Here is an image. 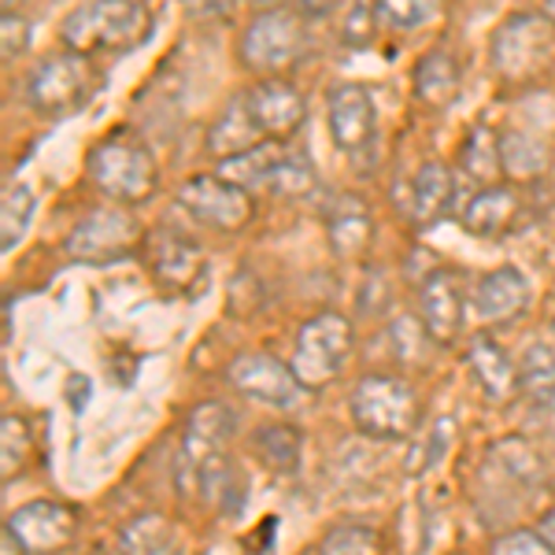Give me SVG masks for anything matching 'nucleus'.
Listing matches in <instances>:
<instances>
[{
    "label": "nucleus",
    "mask_w": 555,
    "mask_h": 555,
    "mask_svg": "<svg viewBox=\"0 0 555 555\" xmlns=\"http://www.w3.org/2000/svg\"><path fill=\"white\" fill-rule=\"evenodd\" d=\"M245 4L259 8V12H267V8H278V0H245Z\"/></svg>",
    "instance_id": "nucleus-42"
},
{
    "label": "nucleus",
    "mask_w": 555,
    "mask_h": 555,
    "mask_svg": "<svg viewBox=\"0 0 555 555\" xmlns=\"http://www.w3.org/2000/svg\"><path fill=\"white\" fill-rule=\"evenodd\" d=\"M311 30L308 20L293 8H267L245 26L237 41V60L248 70L263 78H282V70H293L308 56Z\"/></svg>",
    "instance_id": "nucleus-5"
},
{
    "label": "nucleus",
    "mask_w": 555,
    "mask_h": 555,
    "mask_svg": "<svg viewBox=\"0 0 555 555\" xmlns=\"http://www.w3.org/2000/svg\"><path fill=\"white\" fill-rule=\"evenodd\" d=\"M149 267L152 278L159 282L164 293H190L196 282L204 278V248L193 237L178 234V230H159L149 237Z\"/></svg>",
    "instance_id": "nucleus-16"
},
{
    "label": "nucleus",
    "mask_w": 555,
    "mask_h": 555,
    "mask_svg": "<svg viewBox=\"0 0 555 555\" xmlns=\"http://www.w3.org/2000/svg\"><path fill=\"white\" fill-rule=\"evenodd\" d=\"M489 60L504 82H537L555 67V23L544 12L507 15L489 38Z\"/></svg>",
    "instance_id": "nucleus-4"
},
{
    "label": "nucleus",
    "mask_w": 555,
    "mask_h": 555,
    "mask_svg": "<svg viewBox=\"0 0 555 555\" xmlns=\"http://www.w3.org/2000/svg\"><path fill=\"white\" fill-rule=\"evenodd\" d=\"M467 363L478 378L481 392L496 404H504L507 397H515L518 389V366L507 360V352L492 337H470L467 345Z\"/></svg>",
    "instance_id": "nucleus-23"
},
{
    "label": "nucleus",
    "mask_w": 555,
    "mask_h": 555,
    "mask_svg": "<svg viewBox=\"0 0 555 555\" xmlns=\"http://www.w3.org/2000/svg\"><path fill=\"white\" fill-rule=\"evenodd\" d=\"M470 300L481 322H512L530 304V282L518 267H496L474 285Z\"/></svg>",
    "instance_id": "nucleus-17"
},
{
    "label": "nucleus",
    "mask_w": 555,
    "mask_h": 555,
    "mask_svg": "<svg viewBox=\"0 0 555 555\" xmlns=\"http://www.w3.org/2000/svg\"><path fill=\"white\" fill-rule=\"evenodd\" d=\"M518 389L533 404L555 400V352L548 345H530L522 352V360H518Z\"/></svg>",
    "instance_id": "nucleus-28"
},
{
    "label": "nucleus",
    "mask_w": 555,
    "mask_h": 555,
    "mask_svg": "<svg viewBox=\"0 0 555 555\" xmlns=\"http://www.w3.org/2000/svg\"><path fill=\"white\" fill-rule=\"evenodd\" d=\"M537 533H541L544 541H548L552 548H555V512H548V515L541 518V526H537Z\"/></svg>",
    "instance_id": "nucleus-41"
},
{
    "label": "nucleus",
    "mask_w": 555,
    "mask_h": 555,
    "mask_svg": "<svg viewBox=\"0 0 555 555\" xmlns=\"http://www.w3.org/2000/svg\"><path fill=\"white\" fill-rule=\"evenodd\" d=\"M237 415L222 400H208L190 415L185 441L178 452V486L185 496L215 500L230 481V441H234Z\"/></svg>",
    "instance_id": "nucleus-1"
},
{
    "label": "nucleus",
    "mask_w": 555,
    "mask_h": 555,
    "mask_svg": "<svg viewBox=\"0 0 555 555\" xmlns=\"http://www.w3.org/2000/svg\"><path fill=\"white\" fill-rule=\"evenodd\" d=\"M500 156H504V178L518 185H533L548 175L552 152L541 138L526 130H507L500 133Z\"/></svg>",
    "instance_id": "nucleus-24"
},
{
    "label": "nucleus",
    "mask_w": 555,
    "mask_h": 555,
    "mask_svg": "<svg viewBox=\"0 0 555 555\" xmlns=\"http://www.w3.org/2000/svg\"><path fill=\"white\" fill-rule=\"evenodd\" d=\"M152 30L156 20L145 0H93L60 23V41L78 56H101V52L119 56V52L141 49Z\"/></svg>",
    "instance_id": "nucleus-2"
},
{
    "label": "nucleus",
    "mask_w": 555,
    "mask_h": 555,
    "mask_svg": "<svg viewBox=\"0 0 555 555\" xmlns=\"http://www.w3.org/2000/svg\"><path fill=\"white\" fill-rule=\"evenodd\" d=\"M230 382L234 389H241L245 397L259 400V404H271V408H293L300 400L304 385L293 374L289 363L274 360L267 352H241L230 360Z\"/></svg>",
    "instance_id": "nucleus-13"
},
{
    "label": "nucleus",
    "mask_w": 555,
    "mask_h": 555,
    "mask_svg": "<svg viewBox=\"0 0 555 555\" xmlns=\"http://www.w3.org/2000/svg\"><path fill=\"white\" fill-rule=\"evenodd\" d=\"M23 8V0H4V12H20Z\"/></svg>",
    "instance_id": "nucleus-44"
},
{
    "label": "nucleus",
    "mask_w": 555,
    "mask_h": 555,
    "mask_svg": "<svg viewBox=\"0 0 555 555\" xmlns=\"http://www.w3.org/2000/svg\"><path fill=\"white\" fill-rule=\"evenodd\" d=\"M34 208H38V196H34L30 185H8L4 201H0V245L4 253H12L15 245L26 237L34 219Z\"/></svg>",
    "instance_id": "nucleus-29"
},
{
    "label": "nucleus",
    "mask_w": 555,
    "mask_h": 555,
    "mask_svg": "<svg viewBox=\"0 0 555 555\" xmlns=\"http://www.w3.org/2000/svg\"><path fill=\"white\" fill-rule=\"evenodd\" d=\"M326 122L334 145L352 159H363L378 138V107H374L371 89L360 82L334 86L326 96Z\"/></svg>",
    "instance_id": "nucleus-11"
},
{
    "label": "nucleus",
    "mask_w": 555,
    "mask_h": 555,
    "mask_svg": "<svg viewBox=\"0 0 555 555\" xmlns=\"http://www.w3.org/2000/svg\"><path fill=\"white\" fill-rule=\"evenodd\" d=\"M0 437H4V478H12V474L26 463V455H30V429H26L23 418L4 415Z\"/></svg>",
    "instance_id": "nucleus-36"
},
{
    "label": "nucleus",
    "mask_w": 555,
    "mask_h": 555,
    "mask_svg": "<svg viewBox=\"0 0 555 555\" xmlns=\"http://www.w3.org/2000/svg\"><path fill=\"white\" fill-rule=\"evenodd\" d=\"M463 89V64L449 49H434L415 67V96L426 107H449Z\"/></svg>",
    "instance_id": "nucleus-21"
},
{
    "label": "nucleus",
    "mask_w": 555,
    "mask_h": 555,
    "mask_svg": "<svg viewBox=\"0 0 555 555\" xmlns=\"http://www.w3.org/2000/svg\"><path fill=\"white\" fill-rule=\"evenodd\" d=\"M492 455L500 460V467L507 470V478L518 481V486L526 489H537L544 481V467L541 460H537V452L530 449L526 441H500Z\"/></svg>",
    "instance_id": "nucleus-33"
},
{
    "label": "nucleus",
    "mask_w": 555,
    "mask_h": 555,
    "mask_svg": "<svg viewBox=\"0 0 555 555\" xmlns=\"http://www.w3.org/2000/svg\"><path fill=\"white\" fill-rule=\"evenodd\" d=\"M15 537L20 552L26 555H52L67 548L75 537V512L56 500H34V504L20 507L4 526Z\"/></svg>",
    "instance_id": "nucleus-15"
},
{
    "label": "nucleus",
    "mask_w": 555,
    "mask_h": 555,
    "mask_svg": "<svg viewBox=\"0 0 555 555\" xmlns=\"http://www.w3.org/2000/svg\"><path fill=\"white\" fill-rule=\"evenodd\" d=\"M541 4H544V15H548V20L555 23V0H541Z\"/></svg>",
    "instance_id": "nucleus-43"
},
{
    "label": "nucleus",
    "mask_w": 555,
    "mask_h": 555,
    "mask_svg": "<svg viewBox=\"0 0 555 555\" xmlns=\"http://www.w3.org/2000/svg\"><path fill=\"white\" fill-rule=\"evenodd\" d=\"M455 201V178L441 159H426L411 178V219L418 227H437Z\"/></svg>",
    "instance_id": "nucleus-20"
},
{
    "label": "nucleus",
    "mask_w": 555,
    "mask_h": 555,
    "mask_svg": "<svg viewBox=\"0 0 555 555\" xmlns=\"http://www.w3.org/2000/svg\"><path fill=\"white\" fill-rule=\"evenodd\" d=\"M86 171L96 190L122 208L149 204L159 190L156 156L133 130H115L96 141L86 156Z\"/></svg>",
    "instance_id": "nucleus-3"
},
{
    "label": "nucleus",
    "mask_w": 555,
    "mask_h": 555,
    "mask_svg": "<svg viewBox=\"0 0 555 555\" xmlns=\"http://www.w3.org/2000/svg\"><path fill=\"white\" fill-rule=\"evenodd\" d=\"M182 8L193 20H227L237 8V0H182Z\"/></svg>",
    "instance_id": "nucleus-40"
},
{
    "label": "nucleus",
    "mask_w": 555,
    "mask_h": 555,
    "mask_svg": "<svg viewBox=\"0 0 555 555\" xmlns=\"http://www.w3.org/2000/svg\"><path fill=\"white\" fill-rule=\"evenodd\" d=\"M0 34H4V64H12V60H20L26 52V44H30V23L20 12H4Z\"/></svg>",
    "instance_id": "nucleus-38"
},
{
    "label": "nucleus",
    "mask_w": 555,
    "mask_h": 555,
    "mask_svg": "<svg viewBox=\"0 0 555 555\" xmlns=\"http://www.w3.org/2000/svg\"><path fill=\"white\" fill-rule=\"evenodd\" d=\"M259 145H267V138L259 133L253 112H248L245 93H241L222 107V115L208 130V152L219 159H230V156H241V152H253Z\"/></svg>",
    "instance_id": "nucleus-22"
},
{
    "label": "nucleus",
    "mask_w": 555,
    "mask_h": 555,
    "mask_svg": "<svg viewBox=\"0 0 555 555\" xmlns=\"http://www.w3.org/2000/svg\"><path fill=\"white\" fill-rule=\"evenodd\" d=\"M178 208L193 215L196 222L222 234H237L256 219V201L248 196L245 185L230 182L222 175H193L178 185Z\"/></svg>",
    "instance_id": "nucleus-9"
},
{
    "label": "nucleus",
    "mask_w": 555,
    "mask_h": 555,
    "mask_svg": "<svg viewBox=\"0 0 555 555\" xmlns=\"http://www.w3.org/2000/svg\"><path fill=\"white\" fill-rule=\"evenodd\" d=\"M418 319H423V326L437 345H452L463 334V322H467L463 274H455L452 267L426 271L423 285H418Z\"/></svg>",
    "instance_id": "nucleus-12"
},
{
    "label": "nucleus",
    "mask_w": 555,
    "mask_h": 555,
    "mask_svg": "<svg viewBox=\"0 0 555 555\" xmlns=\"http://www.w3.org/2000/svg\"><path fill=\"white\" fill-rule=\"evenodd\" d=\"M449 441H452V423H449V418H441V423L429 426V441H426V449H423V463H418V470L434 467V463L444 455V449H449Z\"/></svg>",
    "instance_id": "nucleus-39"
},
{
    "label": "nucleus",
    "mask_w": 555,
    "mask_h": 555,
    "mask_svg": "<svg viewBox=\"0 0 555 555\" xmlns=\"http://www.w3.org/2000/svg\"><path fill=\"white\" fill-rule=\"evenodd\" d=\"M441 4L444 0H378V15L392 30H418L441 15Z\"/></svg>",
    "instance_id": "nucleus-34"
},
{
    "label": "nucleus",
    "mask_w": 555,
    "mask_h": 555,
    "mask_svg": "<svg viewBox=\"0 0 555 555\" xmlns=\"http://www.w3.org/2000/svg\"><path fill=\"white\" fill-rule=\"evenodd\" d=\"M378 0H352V8L345 12L341 34L348 44H371L378 34Z\"/></svg>",
    "instance_id": "nucleus-35"
},
{
    "label": "nucleus",
    "mask_w": 555,
    "mask_h": 555,
    "mask_svg": "<svg viewBox=\"0 0 555 555\" xmlns=\"http://www.w3.org/2000/svg\"><path fill=\"white\" fill-rule=\"evenodd\" d=\"M489 555H555V548L537 530H512L489 544Z\"/></svg>",
    "instance_id": "nucleus-37"
},
{
    "label": "nucleus",
    "mask_w": 555,
    "mask_h": 555,
    "mask_svg": "<svg viewBox=\"0 0 555 555\" xmlns=\"http://www.w3.org/2000/svg\"><path fill=\"white\" fill-rule=\"evenodd\" d=\"M522 219V196L507 185H486L474 201L463 208V230L474 237H507Z\"/></svg>",
    "instance_id": "nucleus-18"
},
{
    "label": "nucleus",
    "mask_w": 555,
    "mask_h": 555,
    "mask_svg": "<svg viewBox=\"0 0 555 555\" xmlns=\"http://www.w3.org/2000/svg\"><path fill=\"white\" fill-rule=\"evenodd\" d=\"M326 237L337 259H363L374 245V219L360 196H341L326 208Z\"/></svg>",
    "instance_id": "nucleus-19"
},
{
    "label": "nucleus",
    "mask_w": 555,
    "mask_h": 555,
    "mask_svg": "<svg viewBox=\"0 0 555 555\" xmlns=\"http://www.w3.org/2000/svg\"><path fill=\"white\" fill-rule=\"evenodd\" d=\"M385 337H389L397 363H404V366H418V363H423L426 352H429V341H434L418 315H397V319L389 322V330H385Z\"/></svg>",
    "instance_id": "nucleus-31"
},
{
    "label": "nucleus",
    "mask_w": 555,
    "mask_h": 555,
    "mask_svg": "<svg viewBox=\"0 0 555 555\" xmlns=\"http://www.w3.org/2000/svg\"><path fill=\"white\" fill-rule=\"evenodd\" d=\"M418 392L397 374H366L352 389V423L374 441H404L418 429Z\"/></svg>",
    "instance_id": "nucleus-6"
},
{
    "label": "nucleus",
    "mask_w": 555,
    "mask_h": 555,
    "mask_svg": "<svg viewBox=\"0 0 555 555\" xmlns=\"http://www.w3.org/2000/svg\"><path fill=\"white\" fill-rule=\"evenodd\" d=\"M122 555H185L175 541L171 526L156 515H145L122 530Z\"/></svg>",
    "instance_id": "nucleus-30"
},
{
    "label": "nucleus",
    "mask_w": 555,
    "mask_h": 555,
    "mask_svg": "<svg viewBox=\"0 0 555 555\" xmlns=\"http://www.w3.org/2000/svg\"><path fill=\"white\" fill-rule=\"evenodd\" d=\"M256 455H259V463H263L267 470H274V474H293L300 467V429H293V426H282V423H271V426H263L256 434Z\"/></svg>",
    "instance_id": "nucleus-27"
},
{
    "label": "nucleus",
    "mask_w": 555,
    "mask_h": 555,
    "mask_svg": "<svg viewBox=\"0 0 555 555\" xmlns=\"http://www.w3.org/2000/svg\"><path fill=\"white\" fill-rule=\"evenodd\" d=\"M263 190L274 193V196H304V193H311V190H315V167L308 164V156H304V152L285 149V141H282L274 167L263 178Z\"/></svg>",
    "instance_id": "nucleus-26"
},
{
    "label": "nucleus",
    "mask_w": 555,
    "mask_h": 555,
    "mask_svg": "<svg viewBox=\"0 0 555 555\" xmlns=\"http://www.w3.org/2000/svg\"><path fill=\"white\" fill-rule=\"evenodd\" d=\"M322 555H385L382 533L360 522H341L322 537Z\"/></svg>",
    "instance_id": "nucleus-32"
},
{
    "label": "nucleus",
    "mask_w": 555,
    "mask_h": 555,
    "mask_svg": "<svg viewBox=\"0 0 555 555\" xmlns=\"http://www.w3.org/2000/svg\"><path fill=\"white\" fill-rule=\"evenodd\" d=\"M101 89V70H96L93 56H78V52H56L44 56L34 67L30 82H26V96H30L34 112L44 119H67V115L82 112Z\"/></svg>",
    "instance_id": "nucleus-7"
},
{
    "label": "nucleus",
    "mask_w": 555,
    "mask_h": 555,
    "mask_svg": "<svg viewBox=\"0 0 555 555\" xmlns=\"http://www.w3.org/2000/svg\"><path fill=\"white\" fill-rule=\"evenodd\" d=\"M145 241V230L127 208H96L67 234V256L75 263H115Z\"/></svg>",
    "instance_id": "nucleus-10"
},
{
    "label": "nucleus",
    "mask_w": 555,
    "mask_h": 555,
    "mask_svg": "<svg viewBox=\"0 0 555 555\" xmlns=\"http://www.w3.org/2000/svg\"><path fill=\"white\" fill-rule=\"evenodd\" d=\"M245 101L267 141H289L304 127V119H308L304 93L289 78H259L245 93Z\"/></svg>",
    "instance_id": "nucleus-14"
},
{
    "label": "nucleus",
    "mask_w": 555,
    "mask_h": 555,
    "mask_svg": "<svg viewBox=\"0 0 555 555\" xmlns=\"http://www.w3.org/2000/svg\"><path fill=\"white\" fill-rule=\"evenodd\" d=\"M460 171L478 185H500L504 156H500V133L492 127H470L460 145Z\"/></svg>",
    "instance_id": "nucleus-25"
},
{
    "label": "nucleus",
    "mask_w": 555,
    "mask_h": 555,
    "mask_svg": "<svg viewBox=\"0 0 555 555\" xmlns=\"http://www.w3.org/2000/svg\"><path fill=\"white\" fill-rule=\"evenodd\" d=\"M356 330L341 311H319L308 319L297 334V348H293V374L300 378L304 389H326L345 363L352 360Z\"/></svg>",
    "instance_id": "nucleus-8"
}]
</instances>
